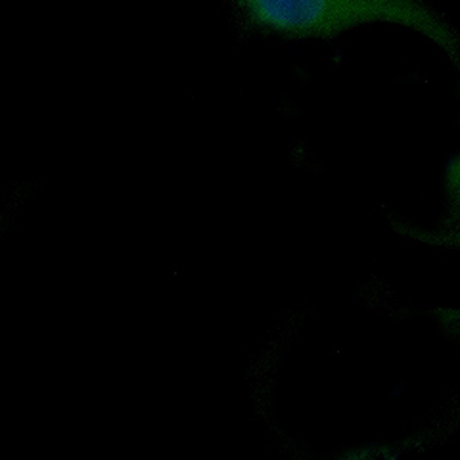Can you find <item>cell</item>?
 <instances>
[{"label":"cell","instance_id":"cell-1","mask_svg":"<svg viewBox=\"0 0 460 460\" xmlns=\"http://www.w3.org/2000/svg\"><path fill=\"white\" fill-rule=\"evenodd\" d=\"M240 29L284 39H334L365 23L405 25L458 64L455 29L428 0H228Z\"/></svg>","mask_w":460,"mask_h":460}]
</instances>
